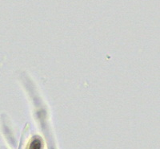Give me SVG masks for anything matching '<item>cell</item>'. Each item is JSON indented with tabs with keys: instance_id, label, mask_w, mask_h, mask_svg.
Instances as JSON below:
<instances>
[{
	"instance_id": "cell-1",
	"label": "cell",
	"mask_w": 160,
	"mask_h": 149,
	"mask_svg": "<svg viewBox=\"0 0 160 149\" xmlns=\"http://www.w3.org/2000/svg\"><path fill=\"white\" fill-rule=\"evenodd\" d=\"M41 147H42V143H41V140L38 139L33 140L30 146V149H41Z\"/></svg>"
}]
</instances>
